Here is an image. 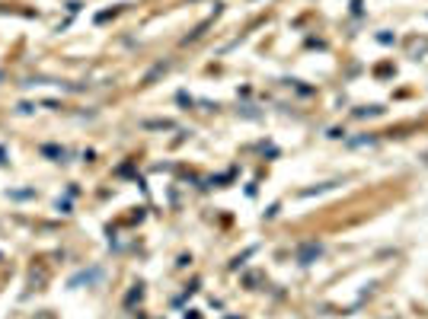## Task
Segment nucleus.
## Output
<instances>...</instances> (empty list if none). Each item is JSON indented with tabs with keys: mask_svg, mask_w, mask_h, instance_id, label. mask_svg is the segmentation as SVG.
<instances>
[{
	"mask_svg": "<svg viewBox=\"0 0 428 319\" xmlns=\"http://www.w3.org/2000/svg\"><path fill=\"white\" fill-rule=\"evenodd\" d=\"M144 128H157V131H169V128H176V125H173V121H166V118H163V121H144Z\"/></svg>",
	"mask_w": 428,
	"mask_h": 319,
	"instance_id": "obj_2",
	"label": "nucleus"
},
{
	"mask_svg": "<svg viewBox=\"0 0 428 319\" xmlns=\"http://www.w3.org/2000/svg\"><path fill=\"white\" fill-rule=\"evenodd\" d=\"M320 255H323V246H320V243H307V246L297 252V262H301V265H310V262L320 259Z\"/></svg>",
	"mask_w": 428,
	"mask_h": 319,
	"instance_id": "obj_1",
	"label": "nucleus"
}]
</instances>
